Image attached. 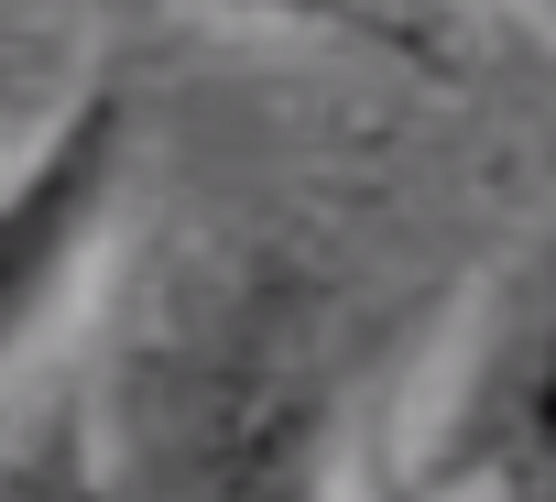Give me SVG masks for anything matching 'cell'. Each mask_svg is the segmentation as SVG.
Returning <instances> with one entry per match:
<instances>
[{
  "instance_id": "obj_2",
  "label": "cell",
  "mask_w": 556,
  "mask_h": 502,
  "mask_svg": "<svg viewBox=\"0 0 556 502\" xmlns=\"http://www.w3.org/2000/svg\"><path fill=\"white\" fill-rule=\"evenodd\" d=\"M534 459H556V240L534 251V274L502 296V317L458 361L415 480L447 502V491H469L491 469H534Z\"/></svg>"
},
{
  "instance_id": "obj_4",
  "label": "cell",
  "mask_w": 556,
  "mask_h": 502,
  "mask_svg": "<svg viewBox=\"0 0 556 502\" xmlns=\"http://www.w3.org/2000/svg\"><path fill=\"white\" fill-rule=\"evenodd\" d=\"M447 502H556V459H534V469H491V480H469V491H447Z\"/></svg>"
},
{
  "instance_id": "obj_3",
  "label": "cell",
  "mask_w": 556,
  "mask_h": 502,
  "mask_svg": "<svg viewBox=\"0 0 556 502\" xmlns=\"http://www.w3.org/2000/svg\"><path fill=\"white\" fill-rule=\"evenodd\" d=\"M218 12H251V23H295V34H350L371 55H404V66H437L393 12H371V0H218Z\"/></svg>"
},
{
  "instance_id": "obj_5",
  "label": "cell",
  "mask_w": 556,
  "mask_h": 502,
  "mask_svg": "<svg viewBox=\"0 0 556 502\" xmlns=\"http://www.w3.org/2000/svg\"><path fill=\"white\" fill-rule=\"evenodd\" d=\"M361 502H437V491H426V480H415V469H382V480H371V491H361Z\"/></svg>"
},
{
  "instance_id": "obj_1",
  "label": "cell",
  "mask_w": 556,
  "mask_h": 502,
  "mask_svg": "<svg viewBox=\"0 0 556 502\" xmlns=\"http://www.w3.org/2000/svg\"><path fill=\"white\" fill-rule=\"evenodd\" d=\"M131 153H142V88H131V55H99L77 99L34 131V153L0 175V372L77 306L121 218Z\"/></svg>"
}]
</instances>
